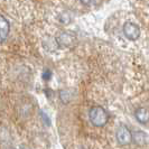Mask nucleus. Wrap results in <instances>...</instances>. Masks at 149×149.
<instances>
[{"label":"nucleus","mask_w":149,"mask_h":149,"mask_svg":"<svg viewBox=\"0 0 149 149\" xmlns=\"http://www.w3.org/2000/svg\"><path fill=\"white\" fill-rule=\"evenodd\" d=\"M110 119V116L104 108L100 105H94L90 109L89 111V120L90 122L97 128L104 127Z\"/></svg>","instance_id":"1"},{"label":"nucleus","mask_w":149,"mask_h":149,"mask_svg":"<svg viewBox=\"0 0 149 149\" xmlns=\"http://www.w3.org/2000/svg\"><path fill=\"white\" fill-rule=\"evenodd\" d=\"M116 139L120 146H128L132 142V132L127 126L121 125L116 131Z\"/></svg>","instance_id":"2"},{"label":"nucleus","mask_w":149,"mask_h":149,"mask_svg":"<svg viewBox=\"0 0 149 149\" xmlns=\"http://www.w3.org/2000/svg\"><path fill=\"white\" fill-rule=\"evenodd\" d=\"M75 39H76V37H75L74 34L64 31V33H61L56 37V43L62 48H66V47H71L74 45Z\"/></svg>","instance_id":"3"},{"label":"nucleus","mask_w":149,"mask_h":149,"mask_svg":"<svg viewBox=\"0 0 149 149\" xmlns=\"http://www.w3.org/2000/svg\"><path fill=\"white\" fill-rule=\"evenodd\" d=\"M123 34L128 39L136 40L140 36V28L138 27V25L131 22H128L123 25Z\"/></svg>","instance_id":"4"},{"label":"nucleus","mask_w":149,"mask_h":149,"mask_svg":"<svg viewBox=\"0 0 149 149\" xmlns=\"http://www.w3.org/2000/svg\"><path fill=\"white\" fill-rule=\"evenodd\" d=\"M134 118L141 125H146L149 122V109L147 108H138L134 111Z\"/></svg>","instance_id":"5"},{"label":"nucleus","mask_w":149,"mask_h":149,"mask_svg":"<svg viewBox=\"0 0 149 149\" xmlns=\"http://www.w3.org/2000/svg\"><path fill=\"white\" fill-rule=\"evenodd\" d=\"M9 30H10V26L8 20L2 15H0V43L6 40V38L9 35Z\"/></svg>","instance_id":"6"},{"label":"nucleus","mask_w":149,"mask_h":149,"mask_svg":"<svg viewBox=\"0 0 149 149\" xmlns=\"http://www.w3.org/2000/svg\"><path fill=\"white\" fill-rule=\"evenodd\" d=\"M147 139H148V136L143 131H136V132L132 134V141L136 145L142 146V145H145L147 142Z\"/></svg>","instance_id":"7"},{"label":"nucleus","mask_w":149,"mask_h":149,"mask_svg":"<svg viewBox=\"0 0 149 149\" xmlns=\"http://www.w3.org/2000/svg\"><path fill=\"white\" fill-rule=\"evenodd\" d=\"M60 99L63 103H68L72 100V93L68 90H62L60 92Z\"/></svg>","instance_id":"8"},{"label":"nucleus","mask_w":149,"mask_h":149,"mask_svg":"<svg viewBox=\"0 0 149 149\" xmlns=\"http://www.w3.org/2000/svg\"><path fill=\"white\" fill-rule=\"evenodd\" d=\"M51 76H52V72L49 70H45L44 73H43V79H44L45 81H48L51 79Z\"/></svg>","instance_id":"9"},{"label":"nucleus","mask_w":149,"mask_h":149,"mask_svg":"<svg viewBox=\"0 0 149 149\" xmlns=\"http://www.w3.org/2000/svg\"><path fill=\"white\" fill-rule=\"evenodd\" d=\"M83 5H86V6H90V5H93L94 2H97V0H80Z\"/></svg>","instance_id":"10"},{"label":"nucleus","mask_w":149,"mask_h":149,"mask_svg":"<svg viewBox=\"0 0 149 149\" xmlns=\"http://www.w3.org/2000/svg\"><path fill=\"white\" fill-rule=\"evenodd\" d=\"M20 149H31V148L27 147V146H24V145H22V146H20Z\"/></svg>","instance_id":"11"},{"label":"nucleus","mask_w":149,"mask_h":149,"mask_svg":"<svg viewBox=\"0 0 149 149\" xmlns=\"http://www.w3.org/2000/svg\"><path fill=\"white\" fill-rule=\"evenodd\" d=\"M8 149H13V148H8Z\"/></svg>","instance_id":"12"}]
</instances>
